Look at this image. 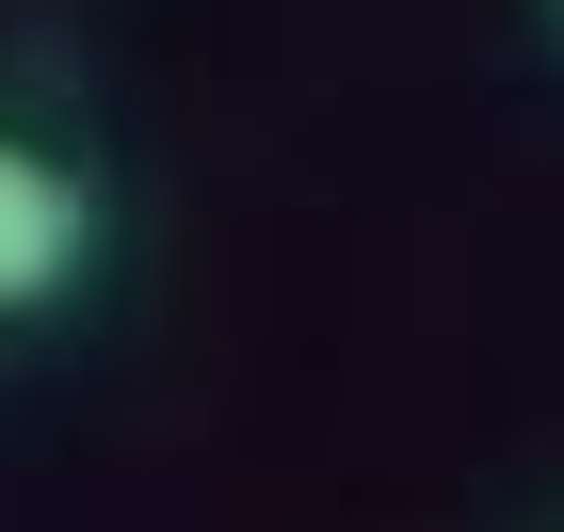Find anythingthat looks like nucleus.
Instances as JSON below:
<instances>
[{
  "mask_svg": "<svg viewBox=\"0 0 564 532\" xmlns=\"http://www.w3.org/2000/svg\"><path fill=\"white\" fill-rule=\"evenodd\" d=\"M65 274H82V177L0 145V307H48Z\"/></svg>",
  "mask_w": 564,
  "mask_h": 532,
  "instance_id": "nucleus-1",
  "label": "nucleus"
}]
</instances>
